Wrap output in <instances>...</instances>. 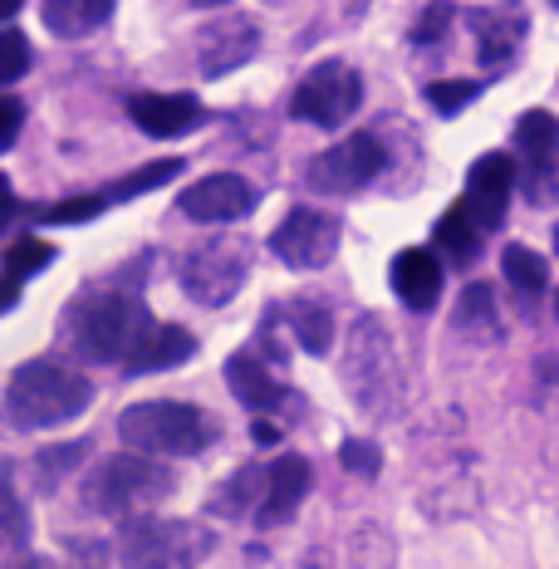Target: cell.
I'll use <instances>...</instances> for the list:
<instances>
[{
  "label": "cell",
  "instance_id": "cell-43",
  "mask_svg": "<svg viewBox=\"0 0 559 569\" xmlns=\"http://www.w3.org/2000/svg\"><path fill=\"white\" fill-rule=\"evenodd\" d=\"M20 569H50V565H44V560H26V565H20Z\"/></svg>",
  "mask_w": 559,
  "mask_h": 569
},
{
  "label": "cell",
  "instance_id": "cell-23",
  "mask_svg": "<svg viewBox=\"0 0 559 569\" xmlns=\"http://www.w3.org/2000/svg\"><path fill=\"white\" fill-rule=\"evenodd\" d=\"M256 496H266V467H256V461H251V467H241V471H236V477H226L221 486H217V491H211V516H246V511H251V501H256Z\"/></svg>",
  "mask_w": 559,
  "mask_h": 569
},
{
  "label": "cell",
  "instance_id": "cell-20",
  "mask_svg": "<svg viewBox=\"0 0 559 569\" xmlns=\"http://www.w3.org/2000/svg\"><path fill=\"white\" fill-rule=\"evenodd\" d=\"M226 383H231V393L241 398L246 408H256V412L276 408V402L285 398L280 383L266 373V363H260L256 353H231V359H226Z\"/></svg>",
  "mask_w": 559,
  "mask_h": 569
},
{
  "label": "cell",
  "instance_id": "cell-17",
  "mask_svg": "<svg viewBox=\"0 0 559 569\" xmlns=\"http://www.w3.org/2000/svg\"><path fill=\"white\" fill-rule=\"evenodd\" d=\"M392 290H398V300L408 310H432L442 300V260L432 251H422V246L398 251L392 256Z\"/></svg>",
  "mask_w": 559,
  "mask_h": 569
},
{
  "label": "cell",
  "instance_id": "cell-38",
  "mask_svg": "<svg viewBox=\"0 0 559 569\" xmlns=\"http://www.w3.org/2000/svg\"><path fill=\"white\" fill-rule=\"evenodd\" d=\"M16 217H20V201H16V192H10L6 177H0V231H6Z\"/></svg>",
  "mask_w": 559,
  "mask_h": 569
},
{
  "label": "cell",
  "instance_id": "cell-11",
  "mask_svg": "<svg viewBox=\"0 0 559 569\" xmlns=\"http://www.w3.org/2000/svg\"><path fill=\"white\" fill-rule=\"evenodd\" d=\"M260 50V26L251 16H217L197 34V69L201 79H226L231 69L251 64Z\"/></svg>",
  "mask_w": 559,
  "mask_h": 569
},
{
  "label": "cell",
  "instance_id": "cell-5",
  "mask_svg": "<svg viewBox=\"0 0 559 569\" xmlns=\"http://www.w3.org/2000/svg\"><path fill=\"white\" fill-rule=\"evenodd\" d=\"M217 550L201 520H162V516H128L118 530V565L123 569H197Z\"/></svg>",
  "mask_w": 559,
  "mask_h": 569
},
{
  "label": "cell",
  "instance_id": "cell-13",
  "mask_svg": "<svg viewBox=\"0 0 559 569\" xmlns=\"http://www.w3.org/2000/svg\"><path fill=\"white\" fill-rule=\"evenodd\" d=\"M516 162H510V152H486V158H476V168L467 172V197H461V207L471 211V221L481 231H496L506 221V201H510V187H516Z\"/></svg>",
  "mask_w": 559,
  "mask_h": 569
},
{
  "label": "cell",
  "instance_id": "cell-24",
  "mask_svg": "<svg viewBox=\"0 0 559 569\" xmlns=\"http://www.w3.org/2000/svg\"><path fill=\"white\" fill-rule=\"evenodd\" d=\"M84 457H89V437L59 442V447H40V452H34V486H40V496H50L59 481H69V471H74Z\"/></svg>",
  "mask_w": 559,
  "mask_h": 569
},
{
  "label": "cell",
  "instance_id": "cell-8",
  "mask_svg": "<svg viewBox=\"0 0 559 569\" xmlns=\"http://www.w3.org/2000/svg\"><path fill=\"white\" fill-rule=\"evenodd\" d=\"M383 168H388L383 142L373 133H349L343 142L325 148L309 162L305 182H309V192H319V197H349V192H363Z\"/></svg>",
  "mask_w": 559,
  "mask_h": 569
},
{
  "label": "cell",
  "instance_id": "cell-18",
  "mask_svg": "<svg viewBox=\"0 0 559 569\" xmlns=\"http://www.w3.org/2000/svg\"><path fill=\"white\" fill-rule=\"evenodd\" d=\"M197 353V339L187 335L182 325H162V319H152L148 335L138 339V349L128 353L123 369L128 373H162V369H177V363H187Z\"/></svg>",
  "mask_w": 559,
  "mask_h": 569
},
{
  "label": "cell",
  "instance_id": "cell-32",
  "mask_svg": "<svg viewBox=\"0 0 559 569\" xmlns=\"http://www.w3.org/2000/svg\"><path fill=\"white\" fill-rule=\"evenodd\" d=\"M476 93H481L476 79H437V84H427V103H432L437 113H461Z\"/></svg>",
  "mask_w": 559,
  "mask_h": 569
},
{
  "label": "cell",
  "instance_id": "cell-27",
  "mask_svg": "<svg viewBox=\"0 0 559 569\" xmlns=\"http://www.w3.org/2000/svg\"><path fill=\"white\" fill-rule=\"evenodd\" d=\"M501 270H506V280L516 284L520 295H540L545 284H550V266H545V256H535L530 246H506Z\"/></svg>",
  "mask_w": 559,
  "mask_h": 569
},
{
  "label": "cell",
  "instance_id": "cell-30",
  "mask_svg": "<svg viewBox=\"0 0 559 569\" xmlns=\"http://www.w3.org/2000/svg\"><path fill=\"white\" fill-rule=\"evenodd\" d=\"M516 142L526 148V158H540L559 142V118L550 109H530L526 118L516 123Z\"/></svg>",
  "mask_w": 559,
  "mask_h": 569
},
{
  "label": "cell",
  "instance_id": "cell-21",
  "mask_svg": "<svg viewBox=\"0 0 559 569\" xmlns=\"http://www.w3.org/2000/svg\"><path fill=\"white\" fill-rule=\"evenodd\" d=\"M432 241H437V251H442L451 266H471L476 251H481V227H476L471 211L457 201V207H447V217L437 221Z\"/></svg>",
  "mask_w": 559,
  "mask_h": 569
},
{
  "label": "cell",
  "instance_id": "cell-40",
  "mask_svg": "<svg viewBox=\"0 0 559 569\" xmlns=\"http://www.w3.org/2000/svg\"><path fill=\"white\" fill-rule=\"evenodd\" d=\"M276 422H256V442H276Z\"/></svg>",
  "mask_w": 559,
  "mask_h": 569
},
{
  "label": "cell",
  "instance_id": "cell-7",
  "mask_svg": "<svg viewBox=\"0 0 559 569\" xmlns=\"http://www.w3.org/2000/svg\"><path fill=\"white\" fill-rule=\"evenodd\" d=\"M359 103H363L359 69L343 64V59H325V64H315L300 79V89H295V99H290V113L315 128H339L359 113Z\"/></svg>",
  "mask_w": 559,
  "mask_h": 569
},
{
  "label": "cell",
  "instance_id": "cell-34",
  "mask_svg": "<svg viewBox=\"0 0 559 569\" xmlns=\"http://www.w3.org/2000/svg\"><path fill=\"white\" fill-rule=\"evenodd\" d=\"M457 325L461 329H491L496 325V300L486 284H467V295H461V310H457Z\"/></svg>",
  "mask_w": 559,
  "mask_h": 569
},
{
  "label": "cell",
  "instance_id": "cell-1",
  "mask_svg": "<svg viewBox=\"0 0 559 569\" xmlns=\"http://www.w3.org/2000/svg\"><path fill=\"white\" fill-rule=\"evenodd\" d=\"M148 325L152 315L133 290H93V295H79L64 310L59 343L79 363H128V353L138 349Z\"/></svg>",
  "mask_w": 559,
  "mask_h": 569
},
{
  "label": "cell",
  "instance_id": "cell-41",
  "mask_svg": "<svg viewBox=\"0 0 559 569\" xmlns=\"http://www.w3.org/2000/svg\"><path fill=\"white\" fill-rule=\"evenodd\" d=\"M16 10H26V0H0V20H10Z\"/></svg>",
  "mask_w": 559,
  "mask_h": 569
},
{
  "label": "cell",
  "instance_id": "cell-36",
  "mask_svg": "<svg viewBox=\"0 0 559 569\" xmlns=\"http://www.w3.org/2000/svg\"><path fill=\"white\" fill-rule=\"evenodd\" d=\"M447 26H451V6H447V0H432V6H427V16L412 26V40L432 44V40H442V34H447Z\"/></svg>",
  "mask_w": 559,
  "mask_h": 569
},
{
  "label": "cell",
  "instance_id": "cell-31",
  "mask_svg": "<svg viewBox=\"0 0 559 569\" xmlns=\"http://www.w3.org/2000/svg\"><path fill=\"white\" fill-rule=\"evenodd\" d=\"M50 260H54V246H44L40 236H20V241L6 246V276L26 280V276H34V270L50 266Z\"/></svg>",
  "mask_w": 559,
  "mask_h": 569
},
{
  "label": "cell",
  "instance_id": "cell-15",
  "mask_svg": "<svg viewBox=\"0 0 559 569\" xmlns=\"http://www.w3.org/2000/svg\"><path fill=\"white\" fill-rule=\"evenodd\" d=\"M471 30L476 40H481V64L486 69H501L510 54L520 50V40H526V6H516V0H501V6H481L471 10Z\"/></svg>",
  "mask_w": 559,
  "mask_h": 569
},
{
  "label": "cell",
  "instance_id": "cell-10",
  "mask_svg": "<svg viewBox=\"0 0 559 569\" xmlns=\"http://www.w3.org/2000/svg\"><path fill=\"white\" fill-rule=\"evenodd\" d=\"M270 251L290 270H325L339 251V217L319 207H295L270 236Z\"/></svg>",
  "mask_w": 559,
  "mask_h": 569
},
{
  "label": "cell",
  "instance_id": "cell-14",
  "mask_svg": "<svg viewBox=\"0 0 559 569\" xmlns=\"http://www.w3.org/2000/svg\"><path fill=\"white\" fill-rule=\"evenodd\" d=\"M309 481H315V471H309L305 457L285 452L280 461H270L266 467V496H260V506H256V526H266V530L285 526L309 496Z\"/></svg>",
  "mask_w": 559,
  "mask_h": 569
},
{
  "label": "cell",
  "instance_id": "cell-25",
  "mask_svg": "<svg viewBox=\"0 0 559 569\" xmlns=\"http://www.w3.org/2000/svg\"><path fill=\"white\" fill-rule=\"evenodd\" d=\"M290 329H295V339H300L305 353H329V343H335V315L315 300L290 305Z\"/></svg>",
  "mask_w": 559,
  "mask_h": 569
},
{
  "label": "cell",
  "instance_id": "cell-37",
  "mask_svg": "<svg viewBox=\"0 0 559 569\" xmlns=\"http://www.w3.org/2000/svg\"><path fill=\"white\" fill-rule=\"evenodd\" d=\"M20 128H26V103H20V99H0V152L20 138Z\"/></svg>",
  "mask_w": 559,
  "mask_h": 569
},
{
  "label": "cell",
  "instance_id": "cell-29",
  "mask_svg": "<svg viewBox=\"0 0 559 569\" xmlns=\"http://www.w3.org/2000/svg\"><path fill=\"white\" fill-rule=\"evenodd\" d=\"M103 207H109V197H64V201H50V207L34 211V221H40V227H79V221L103 217Z\"/></svg>",
  "mask_w": 559,
  "mask_h": 569
},
{
  "label": "cell",
  "instance_id": "cell-2",
  "mask_svg": "<svg viewBox=\"0 0 559 569\" xmlns=\"http://www.w3.org/2000/svg\"><path fill=\"white\" fill-rule=\"evenodd\" d=\"M89 402H93L89 378L64 369V363H50V359L20 363L6 383V418L16 422L20 432H40V427L74 422Z\"/></svg>",
  "mask_w": 559,
  "mask_h": 569
},
{
  "label": "cell",
  "instance_id": "cell-39",
  "mask_svg": "<svg viewBox=\"0 0 559 569\" xmlns=\"http://www.w3.org/2000/svg\"><path fill=\"white\" fill-rule=\"evenodd\" d=\"M16 300H20V280L16 276H0V315L16 310Z\"/></svg>",
  "mask_w": 559,
  "mask_h": 569
},
{
  "label": "cell",
  "instance_id": "cell-26",
  "mask_svg": "<svg viewBox=\"0 0 559 569\" xmlns=\"http://www.w3.org/2000/svg\"><path fill=\"white\" fill-rule=\"evenodd\" d=\"M182 168L187 162L182 158H162V162H148V168H138V172H128V177H118V182L109 187V207H118V201H133V197H142V192H158V187H168V182H177L182 177Z\"/></svg>",
  "mask_w": 559,
  "mask_h": 569
},
{
  "label": "cell",
  "instance_id": "cell-45",
  "mask_svg": "<svg viewBox=\"0 0 559 569\" xmlns=\"http://www.w3.org/2000/svg\"><path fill=\"white\" fill-rule=\"evenodd\" d=\"M555 6H559V0H555Z\"/></svg>",
  "mask_w": 559,
  "mask_h": 569
},
{
  "label": "cell",
  "instance_id": "cell-42",
  "mask_svg": "<svg viewBox=\"0 0 559 569\" xmlns=\"http://www.w3.org/2000/svg\"><path fill=\"white\" fill-rule=\"evenodd\" d=\"M197 6H207V10H217V6H231V0H197Z\"/></svg>",
  "mask_w": 559,
  "mask_h": 569
},
{
  "label": "cell",
  "instance_id": "cell-3",
  "mask_svg": "<svg viewBox=\"0 0 559 569\" xmlns=\"http://www.w3.org/2000/svg\"><path fill=\"white\" fill-rule=\"evenodd\" d=\"M118 437H123L133 452H148V457H197L211 447L217 422L201 408H192V402L152 398V402H133V408L118 418Z\"/></svg>",
  "mask_w": 559,
  "mask_h": 569
},
{
  "label": "cell",
  "instance_id": "cell-33",
  "mask_svg": "<svg viewBox=\"0 0 559 569\" xmlns=\"http://www.w3.org/2000/svg\"><path fill=\"white\" fill-rule=\"evenodd\" d=\"M30 74V40L20 30H0V84H16Z\"/></svg>",
  "mask_w": 559,
  "mask_h": 569
},
{
  "label": "cell",
  "instance_id": "cell-19",
  "mask_svg": "<svg viewBox=\"0 0 559 569\" xmlns=\"http://www.w3.org/2000/svg\"><path fill=\"white\" fill-rule=\"evenodd\" d=\"M113 6L118 0H40V20L59 40H84L99 26H109Z\"/></svg>",
  "mask_w": 559,
  "mask_h": 569
},
{
  "label": "cell",
  "instance_id": "cell-12",
  "mask_svg": "<svg viewBox=\"0 0 559 569\" xmlns=\"http://www.w3.org/2000/svg\"><path fill=\"white\" fill-rule=\"evenodd\" d=\"M182 217L201 221V227H221V221H241L256 211V187L236 172H211L182 192Z\"/></svg>",
  "mask_w": 559,
  "mask_h": 569
},
{
  "label": "cell",
  "instance_id": "cell-44",
  "mask_svg": "<svg viewBox=\"0 0 559 569\" xmlns=\"http://www.w3.org/2000/svg\"><path fill=\"white\" fill-rule=\"evenodd\" d=\"M555 246H559V231H555Z\"/></svg>",
  "mask_w": 559,
  "mask_h": 569
},
{
  "label": "cell",
  "instance_id": "cell-6",
  "mask_svg": "<svg viewBox=\"0 0 559 569\" xmlns=\"http://www.w3.org/2000/svg\"><path fill=\"white\" fill-rule=\"evenodd\" d=\"M246 276H251V241H241V236H211L177 260V280H182L187 300L207 305V310L231 305Z\"/></svg>",
  "mask_w": 559,
  "mask_h": 569
},
{
  "label": "cell",
  "instance_id": "cell-46",
  "mask_svg": "<svg viewBox=\"0 0 559 569\" xmlns=\"http://www.w3.org/2000/svg\"><path fill=\"white\" fill-rule=\"evenodd\" d=\"M555 310H559V305H555Z\"/></svg>",
  "mask_w": 559,
  "mask_h": 569
},
{
  "label": "cell",
  "instance_id": "cell-22",
  "mask_svg": "<svg viewBox=\"0 0 559 569\" xmlns=\"http://www.w3.org/2000/svg\"><path fill=\"white\" fill-rule=\"evenodd\" d=\"M30 540V516L16 491V461H0V555L26 550Z\"/></svg>",
  "mask_w": 559,
  "mask_h": 569
},
{
  "label": "cell",
  "instance_id": "cell-9",
  "mask_svg": "<svg viewBox=\"0 0 559 569\" xmlns=\"http://www.w3.org/2000/svg\"><path fill=\"white\" fill-rule=\"evenodd\" d=\"M392 339L383 335L378 319H359L349 339V363H343V383L353 388L359 408H383V398L398 393V369H392Z\"/></svg>",
  "mask_w": 559,
  "mask_h": 569
},
{
  "label": "cell",
  "instance_id": "cell-28",
  "mask_svg": "<svg viewBox=\"0 0 559 569\" xmlns=\"http://www.w3.org/2000/svg\"><path fill=\"white\" fill-rule=\"evenodd\" d=\"M520 182H526V197L535 207H555L559 201V142L550 152H540V158H530V168Z\"/></svg>",
  "mask_w": 559,
  "mask_h": 569
},
{
  "label": "cell",
  "instance_id": "cell-35",
  "mask_svg": "<svg viewBox=\"0 0 559 569\" xmlns=\"http://www.w3.org/2000/svg\"><path fill=\"white\" fill-rule=\"evenodd\" d=\"M339 461H343V471H353V477H378V471H383V452H378L373 442H359V437L339 447Z\"/></svg>",
  "mask_w": 559,
  "mask_h": 569
},
{
  "label": "cell",
  "instance_id": "cell-4",
  "mask_svg": "<svg viewBox=\"0 0 559 569\" xmlns=\"http://www.w3.org/2000/svg\"><path fill=\"white\" fill-rule=\"evenodd\" d=\"M177 491V477L162 467L158 457L148 452H123L99 461V471L84 481V506L93 516H109V520H128L148 506L168 501Z\"/></svg>",
  "mask_w": 559,
  "mask_h": 569
},
{
  "label": "cell",
  "instance_id": "cell-16",
  "mask_svg": "<svg viewBox=\"0 0 559 569\" xmlns=\"http://www.w3.org/2000/svg\"><path fill=\"white\" fill-rule=\"evenodd\" d=\"M128 118L148 138H182L207 118V109L197 99H187V93H133L128 99Z\"/></svg>",
  "mask_w": 559,
  "mask_h": 569
}]
</instances>
